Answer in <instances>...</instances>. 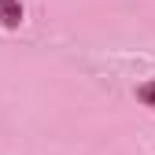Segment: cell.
Segmentation results:
<instances>
[{
    "label": "cell",
    "instance_id": "cell-1",
    "mask_svg": "<svg viewBox=\"0 0 155 155\" xmlns=\"http://www.w3.org/2000/svg\"><path fill=\"white\" fill-rule=\"evenodd\" d=\"M0 26L4 30H18L22 26V4L18 0H0Z\"/></svg>",
    "mask_w": 155,
    "mask_h": 155
},
{
    "label": "cell",
    "instance_id": "cell-2",
    "mask_svg": "<svg viewBox=\"0 0 155 155\" xmlns=\"http://www.w3.org/2000/svg\"><path fill=\"white\" fill-rule=\"evenodd\" d=\"M137 100H140L144 107L155 111V78H151V81H144V85H137Z\"/></svg>",
    "mask_w": 155,
    "mask_h": 155
}]
</instances>
